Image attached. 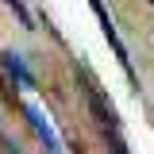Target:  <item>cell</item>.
<instances>
[{
	"instance_id": "1",
	"label": "cell",
	"mask_w": 154,
	"mask_h": 154,
	"mask_svg": "<svg viewBox=\"0 0 154 154\" xmlns=\"http://www.w3.org/2000/svg\"><path fill=\"white\" fill-rule=\"evenodd\" d=\"M27 123H31V131H35V139L42 143V154H62V143H58L54 127L46 123V116L38 112L35 104H27Z\"/></svg>"
},
{
	"instance_id": "2",
	"label": "cell",
	"mask_w": 154,
	"mask_h": 154,
	"mask_svg": "<svg viewBox=\"0 0 154 154\" xmlns=\"http://www.w3.org/2000/svg\"><path fill=\"white\" fill-rule=\"evenodd\" d=\"M4 69L16 77L23 89H35V73L27 69V62H23V54H16V50H4Z\"/></svg>"
},
{
	"instance_id": "3",
	"label": "cell",
	"mask_w": 154,
	"mask_h": 154,
	"mask_svg": "<svg viewBox=\"0 0 154 154\" xmlns=\"http://www.w3.org/2000/svg\"><path fill=\"white\" fill-rule=\"evenodd\" d=\"M0 154H23V146H19L12 135H4V127H0Z\"/></svg>"
},
{
	"instance_id": "4",
	"label": "cell",
	"mask_w": 154,
	"mask_h": 154,
	"mask_svg": "<svg viewBox=\"0 0 154 154\" xmlns=\"http://www.w3.org/2000/svg\"><path fill=\"white\" fill-rule=\"evenodd\" d=\"M4 4H8V8H16V16L23 19L27 27H31V16H27V8H23V0H4Z\"/></svg>"
},
{
	"instance_id": "5",
	"label": "cell",
	"mask_w": 154,
	"mask_h": 154,
	"mask_svg": "<svg viewBox=\"0 0 154 154\" xmlns=\"http://www.w3.org/2000/svg\"><path fill=\"white\" fill-rule=\"evenodd\" d=\"M150 4H154V0H150Z\"/></svg>"
}]
</instances>
